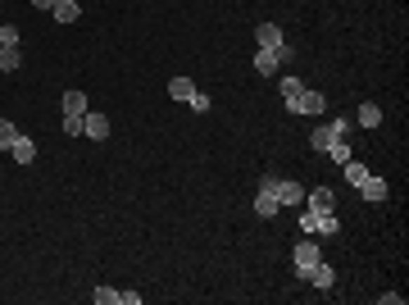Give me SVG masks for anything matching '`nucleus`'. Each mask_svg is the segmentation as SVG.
<instances>
[{
	"instance_id": "obj_2",
	"label": "nucleus",
	"mask_w": 409,
	"mask_h": 305,
	"mask_svg": "<svg viewBox=\"0 0 409 305\" xmlns=\"http://www.w3.org/2000/svg\"><path fill=\"white\" fill-rule=\"evenodd\" d=\"M255 46H259V51H278V60H282V64L291 60V41L282 37V27H278V23H259V27H255Z\"/></svg>"
},
{
	"instance_id": "obj_16",
	"label": "nucleus",
	"mask_w": 409,
	"mask_h": 305,
	"mask_svg": "<svg viewBox=\"0 0 409 305\" xmlns=\"http://www.w3.org/2000/svg\"><path fill=\"white\" fill-rule=\"evenodd\" d=\"M191 91H196V82H191L187 73H182V78H173V82H169V96H173V100H182V105L191 100Z\"/></svg>"
},
{
	"instance_id": "obj_12",
	"label": "nucleus",
	"mask_w": 409,
	"mask_h": 305,
	"mask_svg": "<svg viewBox=\"0 0 409 305\" xmlns=\"http://www.w3.org/2000/svg\"><path fill=\"white\" fill-rule=\"evenodd\" d=\"M359 192H364V201H387V183L377 174H364V183H359Z\"/></svg>"
},
{
	"instance_id": "obj_5",
	"label": "nucleus",
	"mask_w": 409,
	"mask_h": 305,
	"mask_svg": "<svg viewBox=\"0 0 409 305\" xmlns=\"http://www.w3.org/2000/svg\"><path fill=\"white\" fill-rule=\"evenodd\" d=\"M346 132H350V119H332V123H323V128H314L309 146H314V150H327L337 137H346Z\"/></svg>"
},
{
	"instance_id": "obj_20",
	"label": "nucleus",
	"mask_w": 409,
	"mask_h": 305,
	"mask_svg": "<svg viewBox=\"0 0 409 305\" xmlns=\"http://www.w3.org/2000/svg\"><path fill=\"white\" fill-rule=\"evenodd\" d=\"M359 123H364V128H377V123H382V110H377V105H359Z\"/></svg>"
},
{
	"instance_id": "obj_14",
	"label": "nucleus",
	"mask_w": 409,
	"mask_h": 305,
	"mask_svg": "<svg viewBox=\"0 0 409 305\" xmlns=\"http://www.w3.org/2000/svg\"><path fill=\"white\" fill-rule=\"evenodd\" d=\"M51 14H55V23H77V18H82V5H77V0H60Z\"/></svg>"
},
{
	"instance_id": "obj_22",
	"label": "nucleus",
	"mask_w": 409,
	"mask_h": 305,
	"mask_svg": "<svg viewBox=\"0 0 409 305\" xmlns=\"http://www.w3.org/2000/svg\"><path fill=\"white\" fill-rule=\"evenodd\" d=\"M14 137H18V128H14L9 119H0V150H9V146H14Z\"/></svg>"
},
{
	"instance_id": "obj_9",
	"label": "nucleus",
	"mask_w": 409,
	"mask_h": 305,
	"mask_svg": "<svg viewBox=\"0 0 409 305\" xmlns=\"http://www.w3.org/2000/svg\"><path fill=\"white\" fill-rule=\"evenodd\" d=\"M82 137H91V141L110 137V119H105V114H96V110H86V119H82Z\"/></svg>"
},
{
	"instance_id": "obj_23",
	"label": "nucleus",
	"mask_w": 409,
	"mask_h": 305,
	"mask_svg": "<svg viewBox=\"0 0 409 305\" xmlns=\"http://www.w3.org/2000/svg\"><path fill=\"white\" fill-rule=\"evenodd\" d=\"M91 301H96V305H119V292H114V287H96Z\"/></svg>"
},
{
	"instance_id": "obj_26",
	"label": "nucleus",
	"mask_w": 409,
	"mask_h": 305,
	"mask_svg": "<svg viewBox=\"0 0 409 305\" xmlns=\"http://www.w3.org/2000/svg\"><path fill=\"white\" fill-rule=\"evenodd\" d=\"M60 0H32V9H55Z\"/></svg>"
},
{
	"instance_id": "obj_6",
	"label": "nucleus",
	"mask_w": 409,
	"mask_h": 305,
	"mask_svg": "<svg viewBox=\"0 0 409 305\" xmlns=\"http://www.w3.org/2000/svg\"><path fill=\"white\" fill-rule=\"evenodd\" d=\"M273 183H278V178L268 174L264 183H259V192H255V214H259V219H273V214L282 209V205H278V192H273Z\"/></svg>"
},
{
	"instance_id": "obj_11",
	"label": "nucleus",
	"mask_w": 409,
	"mask_h": 305,
	"mask_svg": "<svg viewBox=\"0 0 409 305\" xmlns=\"http://www.w3.org/2000/svg\"><path fill=\"white\" fill-rule=\"evenodd\" d=\"M305 205H309V209H337L332 187H314V192H305Z\"/></svg>"
},
{
	"instance_id": "obj_1",
	"label": "nucleus",
	"mask_w": 409,
	"mask_h": 305,
	"mask_svg": "<svg viewBox=\"0 0 409 305\" xmlns=\"http://www.w3.org/2000/svg\"><path fill=\"white\" fill-rule=\"evenodd\" d=\"M82 119H86V91L68 87L64 91V132L68 137H82Z\"/></svg>"
},
{
	"instance_id": "obj_19",
	"label": "nucleus",
	"mask_w": 409,
	"mask_h": 305,
	"mask_svg": "<svg viewBox=\"0 0 409 305\" xmlns=\"http://www.w3.org/2000/svg\"><path fill=\"white\" fill-rule=\"evenodd\" d=\"M341 169H346V183H350V187H359V183H364V174H368V169L359 164V160H346Z\"/></svg>"
},
{
	"instance_id": "obj_21",
	"label": "nucleus",
	"mask_w": 409,
	"mask_h": 305,
	"mask_svg": "<svg viewBox=\"0 0 409 305\" xmlns=\"http://www.w3.org/2000/svg\"><path fill=\"white\" fill-rule=\"evenodd\" d=\"M323 155H332V160H337V164H346V160H350V146H346V137H337V141H332V146H327V150H323Z\"/></svg>"
},
{
	"instance_id": "obj_18",
	"label": "nucleus",
	"mask_w": 409,
	"mask_h": 305,
	"mask_svg": "<svg viewBox=\"0 0 409 305\" xmlns=\"http://www.w3.org/2000/svg\"><path fill=\"white\" fill-rule=\"evenodd\" d=\"M300 91H305V82H300V78H296V73H282V100H287V105H291V100H296V96H300Z\"/></svg>"
},
{
	"instance_id": "obj_24",
	"label": "nucleus",
	"mask_w": 409,
	"mask_h": 305,
	"mask_svg": "<svg viewBox=\"0 0 409 305\" xmlns=\"http://www.w3.org/2000/svg\"><path fill=\"white\" fill-rule=\"evenodd\" d=\"M187 105H191L196 114H204V110H209V96H204V91L196 87V91H191V100H187Z\"/></svg>"
},
{
	"instance_id": "obj_7",
	"label": "nucleus",
	"mask_w": 409,
	"mask_h": 305,
	"mask_svg": "<svg viewBox=\"0 0 409 305\" xmlns=\"http://www.w3.org/2000/svg\"><path fill=\"white\" fill-rule=\"evenodd\" d=\"M287 110H291V114H318V110H327V96H323V91H309V87H305L296 100L287 105Z\"/></svg>"
},
{
	"instance_id": "obj_8",
	"label": "nucleus",
	"mask_w": 409,
	"mask_h": 305,
	"mask_svg": "<svg viewBox=\"0 0 409 305\" xmlns=\"http://www.w3.org/2000/svg\"><path fill=\"white\" fill-rule=\"evenodd\" d=\"M273 192H278V205H282V209L305 205V187H300V183H287V178H278V183H273Z\"/></svg>"
},
{
	"instance_id": "obj_17",
	"label": "nucleus",
	"mask_w": 409,
	"mask_h": 305,
	"mask_svg": "<svg viewBox=\"0 0 409 305\" xmlns=\"http://www.w3.org/2000/svg\"><path fill=\"white\" fill-rule=\"evenodd\" d=\"M18 64H23V55H18V46H0V73H14Z\"/></svg>"
},
{
	"instance_id": "obj_4",
	"label": "nucleus",
	"mask_w": 409,
	"mask_h": 305,
	"mask_svg": "<svg viewBox=\"0 0 409 305\" xmlns=\"http://www.w3.org/2000/svg\"><path fill=\"white\" fill-rule=\"evenodd\" d=\"M291 255H296V278H309V269H314V264L323 260V251H318V242H314V237H305V242H300Z\"/></svg>"
},
{
	"instance_id": "obj_10",
	"label": "nucleus",
	"mask_w": 409,
	"mask_h": 305,
	"mask_svg": "<svg viewBox=\"0 0 409 305\" xmlns=\"http://www.w3.org/2000/svg\"><path fill=\"white\" fill-rule=\"evenodd\" d=\"M9 155H14L18 164H32V160H37V141L18 132V137H14V146H9Z\"/></svg>"
},
{
	"instance_id": "obj_15",
	"label": "nucleus",
	"mask_w": 409,
	"mask_h": 305,
	"mask_svg": "<svg viewBox=\"0 0 409 305\" xmlns=\"http://www.w3.org/2000/svg\"><path fill=\"white\" fill-rule=\"evenodd\" d=\"M278 69H282L278 51H259V46H255V73H278Z\"/></svg>"
},
{
	"instance_id": "obj_13",
	"label": "nucleus",
	"mask_w": 409,
	"mask_h": 305,
	"mask_svg": "<svg viewBox=\"0 0 409 305\" xmlns=\"http://www.w3.org/2000/svg\"><path fill=\"white\" fill-rule=\"evenodd\" d=\"M305 283H314V287H323V292H327V287H332V283H337L332 264H323V260H318L314 269H309V278H305Z\"/></svg>"
},
{
	"instance_id": "obj_3",
	"label": "nucleus",
	"mask_w": 409,
	"mask_h": 305,
	"mask_svg": "<svg viewBox=\"0 0 409 305\" xmlns=\"http://www.w3.org/2000/svg\"><path fill=\"white\" fill-rule=\"evenodd\" d=\"M300 228H305L309 237H318V233H327V237H332L341 223L332 219V209H309V205H305V214H300Z\"/></svg>"
},
{
	"instance_id": "obj_25",
	"label": "nucleus",
	"mask_w": 409,
	"mask_h": 305,
	"mask_svg": "<svg viewBox=\"0 0 409 305\" xmlns=\"http://www.w3.org/2000/svg\"><path fill=\"white\" fill-rule=\"evenodd\" d=\"M0 46H18V27H14V23L0 27Z\"/></svg>"
}]
</instances>
